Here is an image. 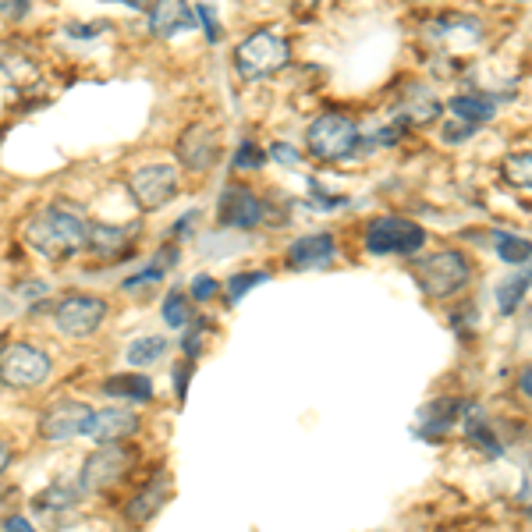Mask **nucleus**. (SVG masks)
<instances>
[{
	"mask_svg": "<svg viewBox=\"0 0 532 532\" xmlns=\"http://www.w3.org/2000/svg\"><path fill=\"white\" fill-rule=\"evenodd\" d=\"M196 22L199 15L188 8L185 0H153V8H149V32L157 40H171L178 32L196 29Z\"/></svg>",
	"mask_w": 532,
	"mask_h": 532,
	"instance_id": "f8f14e48",
	"label": "nucleus"
},
{
	"mask_svg": "<svg viewBox=\"0 0 532 532\" xmlns=\"http://www.w3.org/2000/svg\"><path fill=\"white\" fill-rule=\"evenodd\" d=\"M263 281H266L263 270H252V274H235V277H231V281H227V302L235 306V302L245 295V291L256 288V284H263Z\"/></svg>",
	"mask_w": 532,
	"mask_h": 532,
	"instance_id": "c756f323",
	"label": "nucleus"
},
{
	"mask_svg": "<svg viewBox=\"0 0 532 532\" xmlns=\"http://www.w3.org/2000/svg\"><path fill=\"white\" fill-rule=\"evenodd\" d=\"M270 157L281 160V164H291V167H295V164H298V149H291V146H284V142H281V146L270 149Z\"/></svg>",
	"mask_w": 532,
	"mask_h": 532,
	"instance_id": "c9c22d12",
	"label": "nucleus"
},
{
	"mask_svg": "<svg viewBox=\"0 0 532 532\" xmlns=\"http://www.w3.org/2000/svg\"><path fill=\"white\" fill-rule=\"evenodd\" d=\"M423 242H426V231L405 217H380L366 231V249L373 256H387V252L408 256V252H415Z\"/></svg>",
	"mask_w": 532,
	"mask_h": 532,
	"instance_id": "423d86ee",
	"label": "nucleus"
},
{
	"mask_svg": "<svg viewBox=\"0 0 532 532\" xmlns=\"http://www.w3.org/2000/svg\"><path fill=\"white\" fill-rule=\"evenodd\" d=\"M89 235L93 224L71 206H47L25 224V245L43 259H68L89 249Z\"/></svg>",
	"mask_w": 532,
	"mask_h": 532,
	"instance_id": "f257e3e1",
	"label": "nucleus"
},
{
	"mask_svg": "<svg viewBox=\"0 0 532 532\" xmlns=\"http://www.w3.org/2000/svg\"><path fill=\"white\" fill-rule=\"evenodd\" d=\"M220 291V284L213 281V277H199L196 284H192V298H199V302H206V298H213Z\"/></svg>",
	"mask_w": 532,
	"mask_h": 532,
	"instance_id": "72a5a7b5",
	"label": "nucleus"
},
{
	"mask_svg": "<svg viewBox=\"0 0 532 532\" xmlns=\"http://www.w3.org/2000/svg\"><path fill=\"white\" fill-rule=\"evenodd\" d=\"M217 157H220L217 132H210V128L196 125L178 139V160L188 171H210L217 164Z\"/></svg>",
	"mask_w": 532,
	"mask_h": 532,
	"instance_id": "ddd939ff",
	"label": "nucleus"
},
{
	"mask_svg": "<svg viewBox=\"0 0 532 532\" xmlns=\"http://www.w3.org/2000/svg\"><path fill=\"white\" fill-rule=\"evenodd\" d=\"M160 313H164V323L167 327H185L188 323V302H185V295H181V291H171V295L164 298V309H160Z\"/></svg>",
	"mask_w": 532,
	"mask_h": 532,
	"instance_id": "c85d7f7f",
	"label": "nucleus"
},
{
	"mask_svg": "<svg viewBox=\"0 0 532 532\" xmlns=\"http://www.w3.org/2000/svg\"><path fill=\"white\" fill-rule=\"evenodd\" d=\"M139 430V415L128 412V408H103L93 415V426H89V437L96 444H121L132 433Z\"/></svg>",
	"mask_w": 532,
	"mask_h": 532,
	"instance_id": "4468645a",
	"label": "nucleus"
},
{
	"mask_svg": "<svg viewBox=\"0 0 532 532\" xmlns=\"http://www.w3.org/2000/svg\"><path fill=\"white\" fill-rule=\"evenodd\" d=\"M330 256H334V238L330 235H306V238H298V242L288 249V263L295 266V270L323 266Z\"/></svg>",
	"mask_w": 532,
	"mask_h": 532,
	"instance_id": "a211bd4d",
	"label": "nucleus"
},
{
	"mask_svg": "<svg viewBox=\"0 0 532 532\" xmlns=\"http://www.w3.org/2000/svg\"><path fill=\"white\" fill-rule=\"evenodd\" d=\"M128 192H132V199L139 203V210H146V213L164 210V206L178 196V174L167 164L139 167V171L132 174V181H128Z\"/></svg>",
	"mask_w": 532,
	"mask_h": 532,
	"instance_id": "1a4fd4ad",
	"label": "nucleus"
},
{
	"mask_svg": "<svg viewBox=\"0 0 532 532\" xmlns=\"http://www.w3.org/2000/svg\"><path fill=\"white\" fill-rule=\"evenodd\" d=\"M458 401H437V405L433 408H426L423 412V419H419V423H423V433H440V430H447V426L454 423V412H458Z\"/></svg>",
	"mask_w": 532,
	"mask_h": 532,
	"instance_id": "a878e982",
	"label": "nucleus"
},
{
	"mask_svg": "<svg viewBox=\"0 0 532 532\" xmlns=\"http://www.w3.org/2000/svg\"><path fill=\"white\" fill-rule=\"evenodd\" d=\"M8 465H11V447H8V444H0V472L8 469Z\"/></svg>",
	"mask_w": 532,
	"mask_h": 532,
	"instance_id": "ea45409f",
	"label": "nucleus"
},
{
	"mask_svg": "<svg viewBox=\"0 0 532 532\" xmlns=\"http://www.w3.org/2000/svg\"><path fill=\"white\" fill-rule=\"evenodd\" d=\"M4 529H8V532H32V525H29V518L15 515V518H8V522H4Z\"/></svg>",
	"mask_w": 532,
	"mask_h": 532,
	"instance_id": "4c0bfd02",
	"label": "nucleus"
},
{
	"mask_svg": "<svg viewBox=\"0 0 532 532\" xmlns=\"http://www.w3.org/2000/svg\"><path fill=\"white\" fill-rule=\"evenodd\" d=\"M415 281L430 298H447L469 284V263L462 252H437L415 266Z\"/></svg>",
	"mask_w": 532,
	"mask_h": 532,
	"instance_id": "39448f33",
	"label": "nucleus"
},
{
	"mask_svg": "<svg viewBox=\"0 0 532 532\" xmlns=\"http://www.w3.org/2000/svg\"><path fill=\"white\" fill-rule=\"evenodd\" d=\"M529 518H532V511H529Z\"/></svg>",
	"mask_w": 532,
	"mask_h": 532,
	"instance_id": "79ce46f5",
	"label": "nucleus"
},
{
	"mask_svg": "<svg viewBox=\"0 0 532 532\" xmlns=\"http://www.w3.org/2000/svg\"><path fill=\"white\" fill-rule=\"evenodd\" d=\"M529 288H532V266H522V270L508 274L501 284H497V309H501L504 316H511L518 306H522V298Z\"/></svg>",
	"mask_w": 532,
	"mask_h": 532,
	"instance_id": "aec40b11",
	"label": "nucleus"
},
{
	"mask_svg": "<svg viewBox=\"0 0 532 532\" xmlns=\"http://www.w3.org/2000/svg\"><path fill=\"white\" fill-rule=\"evenodd\" d=\"M0 15L8 22H18V18L29 15V0H0Z\"/></svg>",
	"mask_w": 532,
	"mask_h": 532,
	"instance_id": "2f4dec72",
	"label": "nucleus"
},
{
	"mask_svg": "<svg viewBox=\"0 0 532 532\" xmlns=\"http://www.w3.org/2000/svg\"><path fill=\"white\" fill-rule=\"evenodd\" d=\"M107 316V302L96 295H68L54 309V323L64 337H93Z\"/></svg>",
	"mask_w": 532,
	"mask_h": 532,
	"instance_id": "9d476101",
	"label": "nucleus"
},
{
	"mask_svg": "<svg viewBox=\"0 0 532 532\" xmlns=\"http://www.w3.org/2000/svg\"><path fill=\"white\" fill-rule=\"evenodd\" d=\"M188 369H192V359H188V366H181L178 373H174V387H178L181 401H185V391H188Z\"/></svg>",
	"mask_w": 532,
	"mask_h": 532,
	"instance_id": "e433bc0d",
	"label": "nucleus"
},
{
	"mask_svg": "<svg viewBox=\"0 0 532 532\" xmlns=\"http://www.w3.org/2000/svg\"><path fill=\"white\" fill-rule=\"evenodd\" d=\"M132 465V451L125 444H100L82 465V493H103L118 483Z\"/></svg>",
	"mask_w": 532,
	"mask_h": 532,
	"instance_id": "6e6552de",
	"label": "nucleus"
},
{
	"mask_svg": "<svg viewBox=\"0 0 532 532\" xmlns=\"http://www.w3.org/2000/svg\"><path fill=\"white\" fill-rule=\"evenodd\" d=\"M497 256H501L504 263H529L532 242L522 235H497Z\"/></svg>",
	"mask_w": 532,
	"mask_h": 532,
	"instance_id": "bb28decb",
	"label": "nucleus"
},
{
	"mask_svg": "<svg viewBox=\"0 0 532 532\" xmlns=\"http://www.w3.org/2000/svg\"><path fill=\"white\" fill-rule=\"evenodd\" d=\"M266 164V153L256 146V142H245V146H238L235 153V171H256V167Z\"/></svg>",
	"mask_w": 532,
	"mask_h": 532,
	"instance_id": "7c9ffc66",
	"label": "nucleus"
},
{
	"mask_svg": "<svg viewBox=\"0 0 532 532\" xmlns=\"http://www.w3.org/2000/svg\"><path fill=\"white\" fill-rule=\"evenodd\" d=\"M196 15H199V22L206 25V36H210V43H217V40H220V29H217V18H213V8H206V4H199V8H196Z\"/></svg>",
	"mask_w": 532,
	"mask_h": 532,
	"instance_id": "473e14b6",
	"label": "nucleus"
},
{
	"mask_svg": "<svg viewBox=\"0 0 532 532\" xmlns=\"http://www.w3.org/2000/svg\"><path fill=\"white\" fill-rule=\"evenodd\" d=\"M504 181L532 192V153H515V157L504 160Z\"/></svg>",
	"mask_w": 532,
	"mask_h": 532,
	"instance_id": "cd10ccee",
	"label": "nucleus"
},
{
	"mask_svg": "<svg viewBox=\"0 0 532 532\" xmlns=\"http://www.w3.org/2000/svg\"><path fill=\"white\" fill-rule=\"evenodd\" d=\"M167 355V341L164 337H139V341H132L125 352V359L132 362V366H153L157 359H164Z\"/></svg>",
	"mask_w": 532,
	"mask_h": 532,
	"instance_id": "5701e85b",
	"label": "nucleus"
},
{
	"mask_svg": "<svg viewBox=\"0 0 532 532\" xmlns=\"http://www.w3.org/2000/svg\"><path fill=\"white\" fill-rule=\"evenodd\" d=\"M128 8H142V4H146V0H125Z\"/></svg>",
	"mask_w": 532,
	"mask_h": 532,
	"instance_id": "a19ab883",
	"label": "nucleus"
},
{
	"mask_svg": "<svg viewBox=\"0 0 532 532\" xmlns=\"http://www.w3.org/2000/svg\"><path fill=\"white\" fill-rule=\"evenodd\" d=\"M291 61V47L284 36L277 32H252L249 40L238 43L235 50V68L245 82H256V79H270L284 64Z\"/></svg>",
	"mask_w": 532,
	"mask_h": 532,
	"instance_id": "f03ea898",
	"label": "nucleus"
},
{
	"mask_svg": "<svg viewBox=\"0 0 532 532\" xmlns=\"http://www.w3.org/2000/svg\"><path fill=\"white\" fill-rule=\"evenodd\" d=\"M47 376H50V359L36 345L11 341V345L0 348V384L4 387L29 391V387H40Z\"/></svg>",
	"mask_w": 532,
	"mask_h": 532,
	"instance_id": "20e7f679",
	"label": "nucleus"
},
{
	"mask_svg": "<svg viewBox=\"0 0 532 532\" xmlns=\"http://www.w3.org/2000/svg\"><path fill=\"white\" fill-rule=\"evenodd\" d=\"M135 235H139V224H125V227H103V224H96L93 235H89V249H93L96 256L118 259V256H125V249L132 245Z\"/></svg>",
	"mask_w": 532,
	"mask_h": 532,
	"instance_id": "f3484780",
	"label": "nucleus"
},
{
	"mask_svg": "<svg viewBox=\"0 0 532 532\" xmlns=\"http://www.w3.org/2000/svg\"><path fill=\"white\" fill-rule=\"evenodd\" d=\"M0 68L8 71V79L11 82H18V86H32L36 82V64L29 61V57H22V50H15L8 43V50H0Z\"/></svg>",
	"mask_w": 532,
	"mask_h": 532,
	"instance_id": "4be33fe9",
	"label": "nucleus"
},
{
	"mask_svg": "<svg viewBox=\"0 0 532 532\" xmlns=\"http://www.w3.org/2000/svg\"><path fill=\"white\" fill-rule=\"evenodd\" d=\"M433 36H440V47L444 50H469V47H476L483 32H479V22H472V18L447 15L433 25Z\"/></svg>",
	"mask_w": 532,
	"mask_h": 532,
	"instance_id": "dca6fc26",
	"label": "nucleus"
},
{
	"mask_svg": "<svg viewBox=\"0 0 532 532\" xmlns=\"http://www.w3.org/2000/svg\"><path fill=\"white\" fill-rule=\"evenodd\" d=\"M306 146L313 157L320 160H345L355 153V146H359V125H355L352 118H345V114H320V118L309 125L306 132Z\"/></svg>",
	"mask_w": 532,
	"mask_h": 532,
	"instance_id": "7ed1b4c3",
	"label": "nucleus"
},
{
	"mask_svg": "<svg viewBox=\"0 0 532 532\" xmlns=\"http://www.w3.org/2000/svg\"><path fill=\"white\" fill-rule=\"evenodd\" d=\"M167 490H171V479H167V472H157V476L149 479V483L132 497V504L125 508V518L132 525H146L149 518L157 515L160 508H164Z\"/></svg>",
	"mask_w": 532,
	"mask_h": 532,
	"instance_id": "2eb2a0df",
	"label": "nucleus"
},
{
	"mask_svg": "<svg viewBox=\"0 0 532 532\" xmlns=\"http://www.w3.org/2000/svg\"><path fill=\"white\" fill-rule=\"evenodd\" d=\"M79 493H82V483L79 486L54 483L50 490H43L40 497H36V508L40 511H64V508H71V504L79 501Z\"/></svg>",
	"mask_w": 532,
	"mask_h": 532,
	"instance_id": "b1692460",
	"label": "nucleus"
},
{
	"mask_svg": "<svg viewBox=\"0 0 532 532\" xmlns=\"http://www.w3.org/2000/svg\"><path fill=\"white\" fill-rule=\"evenodd\" d=\"M93 415V408L82 405V401H57L40 415V437L47 444H68L75 437H89Z\"/></svg>",
	"mask_w": 532,
	"mask_h": 532,
	"instance_id": "0eeeda50",
	"label": "nucleus"
},
{
	"mask_svg": "<svg viewBox=\"0 0 532 532\" xmlns=\"http://www.w3.org/2000/svg\"><path fill=\"white\" fill-rule=\"evenodd\" d=\"M518 387H522L525 398H532V366L522 369V376H518Z\"/></svg>",
	"mask_w": 532,
	"mask_h": 532,
	"instance_id": "58836bf2",
	"label": "nucleus"
},
{
	"mask_svg": "<svg viewBox=\"0 0 532 532\" xmlns=\"http://www.w3.org/2000/svg\"><path fill=\"white\" fill-rule=\"evenodd\" d=\"M217 217L224 227H238V231H249V227H256L259 220L266 217V206L259 203L256 196H252L245 185H231L220 192V203H217Z\"/></svg>",
	"mask_w": 532,
	"mask_h": 532,
	"instance_id": "9b49d317",
	"label": "nucleus"
},
{
	"mask_svg": "<svg viewBox=\"0 0 532 532\" xmlns=\"http://www.w3.org/2000/svg\"><path fill=\"white\" fill-rule=\"evenodd\" d=\"M100 391L107 394V398H125V401H149L153 398V384H149V376H142V373L107 376Z\"/></svg>",
	"mask_w": 532,
	"mask_h": 532,
	"instance_id": "6ab92c4d",
	"label": "nucleus"
},
{
	"mask_svg": "<svg viewBox=\"0 0 532 532\" xmlns=\"http://www.w3.org/2000/svg\"><path fill=\"white\" fill-rule=\"evenodd\" d=\"M451 110L458 118L472 121V125H483V121H490L493 114H497V103H493L490 96H454Z\"/></svg>",
	"mask_w": 532,
	"mask_h": 532,
	"instance_id": "412c9836",
	"label": "nucleus"
},
{
	"mask_svg": "<svg viewBox=\"0 0 532 532\" xmlns=\"http://www.w3.org/2000/svg\"><path fill=\"white\" fill-rule=\"evenodd\" d=\"M472 132H476V125H472V121H462V125L444 128V142H462V139H469Z\"/></svg>",
	"mask_w": 532,
	"mask_h": 532,
	"instance_id": "f704fd0d",
	"label": "nucleus"
},
{
	"mask_svg": "<svg viewBox=\"0 0 532 532\" xmlns=\"http://www.w3.org/2000/svg\"><path fill=\"white\" fill-rule=\"evenodd\" d=\"M440 114V103L433 100V96H419V100H408L401 103V118L408 121V125H430L433 118Z\"/></svg>",
	"mask_w": 532,
	"mask_h": 532,
	"instance_id": "393cba45",
	"label": "nucleus"
}]
</instances>
